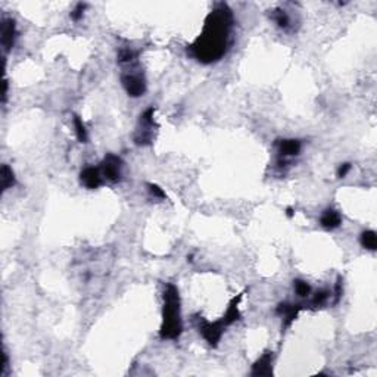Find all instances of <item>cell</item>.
<instances>
[{
  "mask_svg": "<svg viewBox=\"0 0 377 377\" xmlns=\"http://www.w3.org/2000/svg\"><path fill=\"white\" fill-rule=\"evenodd\" d=\"M231 25V11L225 5H220L206 18L204 33L188 48L190 55L202 64H212L221 59L228 48Z\"/></svg>",
  "mask_w": 377,
  "mask_h": 377,
  "instance_id": "obj_1",
  "label": "cell"
},
{
  "mask_svg": "<svg viewBox=\"0 0 377 377\" xmlns=\"http://www.w3.org/2000/svg\"><path fill=\"white\" fill-rule=\"evenodd\" d=\"M164 323L161 327L162 339H177L181 332V317H180V296L178 289L174 285H168L164 292V311H162Z\"/></svg>",
  "mask_w": 377,
  "mask_h": 377,
  "instance_id": "obj_2",
  "label": "cell"
},
{
  "mask_svg": "<svg viewBox=\"0 0 377 377\" xmlns=\"http://www.w3.org/2000/svg\"><path fill=\"white\" fill-rule=\"evenodd\" d=\"M224 324L223 320L220 321H214V323H209V321H205L204 318H198V328H199V333L204 336L206 342L209 343L211 346H217L221 336L224 333Z\"/></svg>",
  "mask_w": 377,
  "mask_h": 377,
  "instance_id": "obj_3",
  "label": "cell"
},
{
  "mask_svg": "<svg viewBox=\"0 0 377 377\" xmlns=\"http://www.w3.org/2000/svg\"><path fill=\"white\" fill-rule=\"evenodd\" d=\"M122 86L127 90V93L133 98H138L146 91V84L145 80L137 75V74H124L121 77Z\"/></svg>",
  "mask_w": 377,
  "mask_h": 377,
  "instance_id": "obj_4",
  "label": "cell"
},
{
  "mask_svg": "<svg viewBox=\"0 0 377 377\" xmlns=\"http://www.w3.org/2000/svg\"><path fill=\"white\" fill-rule=\"evenodd\" d=\"M102 172L106 180L115 183L121 178V159L115 155H106L102 162Z\"/></svg>",
  "mask_w": 377,
  "mask_h": 377,
  "instance_id": "obj_5",
  "label": "cell"
},
{
  "mask_svg": "<svg viewBox=\"0 0 377 377\" xmlns=\"http://www.w3.org/2000/svg\"><path fill=\"white\" fill-rule=\"evenodd\" d=\"M17 37V28L15 22L12 19H3L2 22V46L5 51H11Z\"/></svg>",
  "mask_w": 377,
  "mask_h": 377,
  "instance_id": "obj_6",
  "label": "cell"
},
{
  "mask_svg": "<svg viewBox=\"0 0 377 377\" xmlns=\"http://www.w3.org/2000/svg\"><path fill=\"white\" fill-rule=\"evenodd\" d=\"M273 354L265 352L259 360L252 365V376H271L273 374Z\"/></svg>",
  "mask_w": 377,
  "mask_h": 377,
  "instance_id": "obj_7",
  "label": "cell"
},
{
  "mask_svg": "<svg viewBox=\"0 0 377 377\" xmlns=\"http://www.w3.org/2000/svg\"><path fill=\"white\" fill-rule=\"evenodd\" d=\"M80 178H81V183L87 188H98L102 184L101 171H99V168H95V167H87V168H84L81 171V174H80Z\"/></svg>",
  "mask_w": 377,
  "mask_h": 377,
  "instance_id": "obj_8",
  "label": "cell"
},
{
  "mask_svg": "<svg viewBox=\"0 0 377 377\" xmlns=\"http://www.w3.org/2000/svg\"><path fill=\"white\" fill-rule=\"evenodd\" d=\"M301 311V305H293V304H280L277 307V314L285 317V327H289L295 321Z\"/></svg>",
  "mask_w": 377,
  "mask_h": 377,
  "instance_id": "obj_9",
  "label": "cell"
},
{
  "mask_svg": "<svg viewBox=\"0 0 377 377\" xmlns=\"http://www.w3.org/2000/svg\"><path fill=\"white\" fill-rule=\"evenodd\" d=\"M242 295L243 293H240L238 295L236 298H233L231 299V302H230V305H228V308L225 311V315H224L223 321L225 326H230V324H233L234 321H238L240 318V312H239V302L240 299H242Z\"/></svg>",
  "mask_w": 377,
  "mask_h": 377,
  "instance_id": "obj_10",
  "label": "cell"
},
{
  "mask_svg": "<svg viewBox=\"0 0 377 377\" xmlns=\"http://www.w3.org/2000/svg\"><path fill=\"white\" fill-rule=\"evenodd\" d=\"M321 225L327 228V230H333V228H338L341 224H342V217L338 211L335 209H326L324 214L321 215V220H320Z\"/></svg>",
  "mask_w": 377,
  "mask_h": 377,
  "instance_id": "obj_11",
  "label": "cell"
},
{
  "mask_svg": "<svg viewBox=\"0 0 377 377\" xmlns=\"http://www.w3.org/2000/svg\"><path fill=\"white\" fill-rule=\"evenodd\" d=\"M301 152V142L289 138V140H281L280 142V155L281 156H295Z\"/></svg>",
  "mask_w": 377,
  "mask_h": 377,
  "instance_id": "obj_12",
  "label": "cell"
},
{
  "mask_svg": "<svg viewBox=\"0 0 377 377\" xmlns=\"http://www.w3.org/2000/svg\"><path fill=\"white\" fill-rule=\"evenodd\" d=\"M2 188L3 190H8L9 187H12L15 184V175H14V171L8 167V165H3L2 167Z\"/></svg>",
  "mask_w": 377,
  "mask_h": 377,
  "instance_id": "obj_13",
  "label": "cell"
},
{
  "mask_svg": "<svg viewBox=\"0 0 377 377\" xmlns=\"http://www.w3.org/2000/svg\"><path fill=\"white\" fill-rule=\"evenodd\" d=\"M361 245L365 248V249H370V251H374L377 248V238L376 233L373 230H367L361 234Z\"/></svg>",
  "mask_w": 377,
  "mask_h": 377,
  "instance_id": "obj_14",
  "label": "cell"
},
{
  "mask_svg": "<svg viewBox=\"0 0 377 377\" xmlns=\"http://www.w3.org/2000/svg\"><path fill=\"white\" fill-rule=\"evenodd\" d=\"M74 128H75V134H77V138L81 142V143H86L87 142V130L86 125L83 124V120L78 117V115H74Z\"/></svg>",
  "mask_w": 377,
  "mask_h": 377,
  "instance_id": "obj_15",
  "label": "cell"
},
{
  "mask_svg": "<svg viewBox=\"0 0 377 377\" xmlns=\"http://www.w3.org/2000/svg\"><path fill=\"white\" fill-rule=\"evenodd\" d=\"M273 18H274V21L277 22V25L280 27V28H288L289 27V22H291V19L288 17V14L285 12V11H274V14H273Z\"/></svg>",
  "mask_w": 377,
  "mask_h": 377,
  "instance_id": "obj_16",
  "label": "cell"
},
{
  "mask_svg": "<svg viewBox=\"0 0 377 377\" xmlns=\"http://www.w3.org/2000/svg\"><path fill=\"white\" fill-rule=\"evenodd\" d=\"M295 291L299 296H307L311 292V288H309L308 283L304 281V280H295Z\"/></svg>",
  "mask_w": 377,
  "mask_h": 377,
  "instance_id": "obj_17",
  "label": "cell"
},
{
  "mask_svg": "<svg viewBox=\"0 0 377 377\" xmlns=\"http://www.w3.org/2000/svg\"><path fill=\"white\" fill-rule=\"evenodd\" d=\"M136 58V53L131 49H122L118 55V61L120 62H131Z\"/></svg>",
  "mask_w": 377,
  "mask_h": 377,
  "instance_id": "obj_18",
  "label": "cell"
},
{
  "mask_svg": "<svg viewBox=\"0 0 377 377\" xmlns=\"http://www.w3.org/2000/svg\"><path fill=\"white\" fill-rule=\"evenodd\" d=\"M84 9H86V5L78 3V5L75 6V9L71 12V18H72L74 21H80V19L83 18V12H84Z\"/></svg>",
  "mask_w": 377,
  "mask_h": 377,
  "instance_id": "obj_19",
  "label": "cell"
},
{
  "mask_svg": "<svg viewBox=\"0 0 377 377\" xmlns=\"http://www.w3.org/2000/svg\"><path fill=\"white\" fill-rule=\"evenodd\" d=\"M327 298H328V292L326 291H320L315 293V296H314V304L315 305H321V304H324L327 301Z\"/></svg>",
  "mask_w": 377,
  "mask_h": 377,
  "instance_id": "obj_20",
  "label": "cell"
},
{
  "mask_svg": "<svg viewBox=\"0 0 377 377\" xmlns=\"http://www.w3.org/2000/svg\"><path fill=\"white\" fill-rule=\"evenodd\" d=\"M148 187L151 190V193H152L154 196H156V198H165V192L161 187H158L156 184H149Z\"/></svg>",
  "mask_w": 377,
  "mask_h": 377,
  "instance_id": "obj_21",
  "label": "cell"
},
{
  "mask_svg": "<svg viewBox=\"0 0 377 377\" xmlns=\"http://www.w3.org/2000/svg\"><path fill=\"white\" fill-rule=\"evenodd\" d=\"M349 170H351V164H348V162L342 164V165L338 168V177H339V178H343V177L349 172Z\"/></svg>",
  "mask_w": 377,
  "mask_h": 377,
  "instance_id": "obj_22",
  "label": "cell"
},
{
  "mask_svg": "<svg viewBox=\"0 0 377 377\" xmlns=\"http://www.w3.org/2000/svg\"><path fill=\"white\" fill-rule=\"evenodd\" d=\"M288 217H293V209L292 208H288Z\"/></svg>",
  "mask_w": 377,
  "mask_h": 377,
  "instance_id": "obj_23",
  "label": "cell"
}]
</instances>
